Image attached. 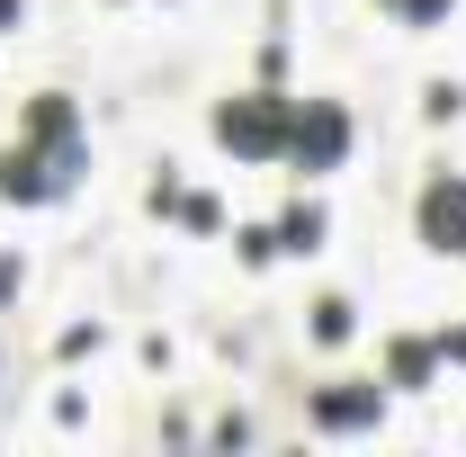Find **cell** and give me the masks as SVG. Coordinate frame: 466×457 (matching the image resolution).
Returning <instances> with one entry per match:
<instances>
[{"instance_id": "cell-1", "label": "cell", "mask_w": 466, "mask_h": 457, "mask_svg": "<svg viewBox=\"0 0 466 457\" xmlns=\"http://www.w3.org/2000/svg\"><path fill=\"white\" fill-rule=\"evenodd\" d=\"M81 171H90V153H81V117H72V99L46 90V99L27 108V144L0 153V198H9V207H36V198H63Z\"/></svg>"}, {"instance_id": "cell-2", "label": "cell", "mask_w": 466, "mask_h": 457, "mask_svg": "<svg viewBox=\"0 0 466 457\" xmlns=\"http://www.w3.org/2000/svg\"><path fill=\"white\" fill-rule=\"evenodd\" d=\"M288 126H296V99H279V90H242V99L216 108V144L242 153V162H279V153H288Z\"/></svg>"}, {"instance_id": "cell-3", "label": "cell", "mask_w": 466, "mask_h": 457, "mask_svg": "<svg viewBox=\"0 0 466 457\" xmlns=\"http://www.w3.org/2000/svg\"><path fill=\"white\" fill-rule=\"evenodd\" d=\"M341 153H350V108L341 99H305L288 126V162L296 171H341Z\"/></svg>"}, {"instance_id": "cell-4", "label": "cell", "mask_w": 466, "mask_h": 457, "mask_svg": "<svg viewBox=\"0 0 466 457\" xmlns=\"http://www.w3.org/2000/svg\"><path fill=\"white\" fill-rule=\"evenodd\" d=\"M421 242L431 251H466V179H431L421 188Z\"/></svg>"}, {"instance_id": "cell-5", "label": "cell", "mask_w": 466, "mask_h": 457, "mask_svg": "<svg viewBox=\"0 0 466 457\" xmlns=\"http://www.w3.org/2000/svg\"><path fill=\"white\" fill-rule=\"evenodd\" d=\"M377 412H386V386H323L314 395V421L323 431H368Z\"/></svg>"}, {"instance_id": "cell-6", "label": "cell", "mask_w": 466, "mask_h": 457, "mask_svg": "<svg viewBox=\"0 0 466 457\" xmlns=\"http://www.w3.org/2000/svg\"><path fill=\"white\" fill-rule=\"evenodd\" d=\"M431 359H440L431 341H395V350H386V377H395V386H421V377H431Z\"/></svg>"}, {"instance_id": "cell-7", "label": "cell", "mask_w": 466, "mask_h": 457, "mask_svg": "<svg viewBox=\"0 0 466 457\" xmlns=\"http://www.w3.org/2000/svg\"><path fill=\"white\" fill-rule=\"evenodd\" d=\"M314 242H323V216H314V207H296L288 225H279V251H314Z\"/></svg>"}, {"instance_id": "cell-8", "label": "cell", "mask_w": 466, "mask_h": 457, "mask_svg": "<svg viewBox=\"0 0 466 457\" xmlns=\"http://www.w3.org/2000/svg\"><path fill=\"white\" fill-rule=\"evenodd\" d=\"M314 341H350V305H341V296L314 305Z\"/></svg>"}, {"instance_id": "cell-9", "label": "cell", "mask_w": 466, "mask_h": 457, "mask_svg": "<svg viewBox=\"0 0 466 457\" xmlns=\"http://www.w3.org/2000/svg\"><path fill=\"white\" fill-rule=\"evenodd\" d=\"M386 9H404L412 27H440V18H449V0H386Z\"/></svg>"}, {"instance_id": "cell-10", "label": "cell", "mask_w": 466, "mask_h": 457, "mask_svg": "<svg viewBox=\"0 0 466 457\" xmlns=\"http://www.w3.org/2000/svg\"><path fill=\"white\" fill-rule=\"evenodd\" d=\"M9 18H18V0H0V27H9Z\"/></svg>"}]
</instances>
